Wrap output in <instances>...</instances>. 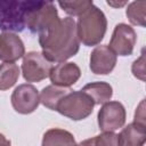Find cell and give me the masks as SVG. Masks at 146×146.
<instances>
[{
	"mask_svg": "<svg viewBox=\"0 0 146 146\" xmlns=\"http://www.w3.org/2000/svg\"><path fill=\"white\" fill-rule=\"evenodd\" d=\"M39 44L51 63L66 62L80 49L76 23L72 17H59L50 27L39 33Z\"/></svg>",
	"mask_w": 146,
	"mask_h": 146,
	"instance_id": "cell-1",
	"label": "cell"
},
{
	"mask_svg": "<svg viewBox=\"0 0 146 146\" xmlns=\"http://www.w3.org/2000/svg\"><path fill=\"white\" fill-rule=\"evenodd\" d=\"M107 30V18L103 10L92 5L79 16L76 31L80 42L87 47L97 46L104 39Z\"/></svg>",
	"mask_w": 146,
	"mask_h": 146,
	"instance_id": "cell-2",
	"label": "cell"
},
{
	"mask_svg": "<svg viewBox=\"0 0 146 146\" xmlns=\"http://www.w3.org/2000/svg\"><path fill=\"white\" fill-rule=\"evenodd\" d=\"M95 103L82 90H70L58 103L56 111L73 120L80 121L88 117L94 111Z\"/></svg>",
	"mask_w": 146,
	"mask_h": 146,
	"instance_id": "cell-3",
	"label": "cell"
},
{
	"mask_svg": "<svg viewBox=\"0 0 146 146\" xmlns=\"http://www.w3.org/2000/svg\"><path fill=\"white\" fill-rule=\"evenodd\" d=\"M59 19L58 11L52 2L30 1L25 17V27L32 33H41Z\"/></svg>",
	"mask_w": 146,
	"mask_h": 146,
	"instance_id": "cell-4",
	"label": "cell"
},
{
	"mask_svg": "<svg viewBox=\"0 0 146 146\" xmlns=\"http://www.w3.org/2000/svg\"><path fill=\"white\" fill-rule=\"evenodd\" d=\"M30 1L0 0V30L2 32H22Z\"/></svg>",
	"mask_w": 146,
	"mask_h": 146,
	"instance_id": "cell-5",
	"label": "cell"
},
{
	"mask_svg": "<svg viewBox=\"0 0 146 146\" xmlns=\"http://www.w3.org/2000/svg\"><path fill=\"white\" fill-rule=\"evenodd\" d=\"M52 67V63L42 51H30L23 56L22 74L27 82H40L47 79Z\"/></svg>",
	"mask_w": 146,
	"mask_h": 146,
	"instance_id": "cell-6",
	"label": "cell"
},
{
	"mask_svg": "<svg viewBox=\"0 0 146 146\" xmlns=\"http://www.w3.org/2000/svg\"><path fill=\"white\" fill-rule=\"evenodd\" d=\"M127 112L122 103L111 100L100 107L97 114L98 127L103 132H114L125 123Z\"/></svg>",
	"mask_w": 146,
	"mask_h": 146,
	"instance_id": "cell-7",
	"label": "cell"
},
{
	"mask_svg": "<svg viewBox=\"0 0 146 146\" xmlns=\"http://www.w3.org/2000/svg\"><path fill=\"white\" fill-rule=\"evenodd\" d=\"M13 108L19 114L33 113L40 104V94L31 83H23L15 88L10 97Z\"/></svg>",
	"mask_w": 146,
	"mask_h": 146,
	"instance_id": "cell-8",
	"label": "cell"
},
{
	"mask_svg": "<svg viewBox=\"0 0 146 146\" xmlns=\"http://www.w3.org/2000/svg\"><path fill=\"white\" fill-rule=\"evenodd\" d=\"M136 41L137 34L133 27L125 23H119L113 30L108 47L116 56H130L133 52Z\"/></svg>",
	"mask_w": 146,
	"mask_h": 146,
	"instance_id": "cell-9",
	"label": "cell"
},
{
	"mask_svg": "<svg viewBox=\"0 0 146 146\" xmlns=\"http://www.w3.org/2000/svg\"><path fill=\"white\" fill-rule=\"evenodd\" d=\"M116 59V55L110 49L107 44H100L91 51L89 67L95 74L107 75L114 70Z\"/></svg>",
	"mask_w": 146,
	"mask_h": 146,
	"instance_id": "cell-10",
	"label": "cell"
},
{
	"mask_svg": "<svg viewBox=\"0 0 146 146\" xmlns=\"http://www.w3.org/2000/svg\"><path fill=\"white\" fill-rule=\"evenodd\" d=\"M25 55V46L18 34L13 32L0 33V59L3 63H15Z\"/></svg>",
	"mask_w": 146,
	"mask_h": 146,
	"instance_id": "cell-11",
	"label": "cell"
},
{
	"mask_svg": "<svg viewBox=\"0 0 146 146\" xmlns=\"http://www.w3.org/2000/svg\"><path fill=\"white\" fill-rule=\"evenodd\" d=\"M81 76V70L75 63L64 62L58 63L50 71L49 78L54 86L62 88H70Z\"/></svg>",
	"mask_w": 146,
	"mask_h": 146,
	"instance_id": "cell-12",
	"label": "cell"
},
{
	"mask_svg": "<svg viewBox=\"0 0 146 146\" xmlns=\"http://www.w3.org/2000/svg\"><path fill=\"white\" fill-rule=\"evenodd\" d=\"M146 141L145 123L132 122L117 135V146H144Z\"/></svg>",
	"mask_w": 146,
	"mask_h": 146,
	"instance_id": "cell-13",
	"label": "cell"
},
{
	"mask_svg": "<svg viewBox=\"0 0 146 146\" xmlns=\"http://www.w3.org/2000/svg\"><path fill=\"white\" fill-rule=\"evenodd\" d=\"M82 91L86 92L95 103V105H100L110 102L113 96V88L110 83L104 81H96L86 84L82 88Z\"/></svg>",
	"mask_w": 146,
	"mask_h": 146,
	"instance_id": "cell-14",
	"label": "cell"
},
{
	"mask_svg": "<svg viewBox=\"0 0 146 146\" xmlns=\"http://www.w3.org/2000/svg\"><path fill=\"white\" fill-rule=\"evenodd\" d=\"M41 146H76V141L70 131L51 128L43 133Z\"/></svg>",
	"mask_w": 146,
	"mask_h": 146,
	"instance_id": "cell-15",
	"label": "cell"
},
{
	"mask_svg": "<svg viewBox=\"0 0 146 146\" xmlns=\"http://www.w3.org/2000/svg\"><path fill=\"white\" fill-rule=\"evenodd\" d=\"M70 90V88H62L54 84L47 86L40 92V103L44 107L51 111H56L58 103Z\"/></svg>",
	"mask_w": 146,
	"mask_h": 146,
	"instance_id": "cell-16",
	"label": "cell"
},
{
	"mask_svg": "<svg viewBox=\"0 0 146 146\" xmlns=\"http://www.w3.org/2000/svg\"><path fill=\"white\" fill-rule=\"evenodd\" d=\"M19 67L15 63L0 64V91H5L15 86L19 78Z\"/></svg>",
	"mask_w": 146,
	"mask_h": 146,
	"instance_id": "cell-17",
	"label": "cell"
},
{
	"mask_svg": "<svg viewBox=\"0 0 146 146\" xmlns=\"http://www.w3.org/2000/svg\"><path fill=\"white\" fill-rule=\"evenodd\" d=\"M146 1H132L125 9V15L132 25L145 27L146 25Z\"/></svg>",
	"mask_w": 146,
	"mask_h": 146,
	"instance_id": "cell-18",
	"label": "cell"
},
{
	"mask_svg": "<svg viewBox=\"0 0 146 146\" xmlns=\"http://www.w3.org/2000/svg\"><path fill=\"white\" fill-rule=\"evenodd\" d=\"M59 7L71 16H80L88 10L94 2L92 1H59Z\"/></svg>",
	"mask_w": 146,
	"mask_h": 146,
	"instance_id": "cell-19",
	"label": "cell"
},
{
	"mask_svg": "<svg viewBox=\"0 0 146 146\" xmlns=\"http://www.w3.org/2000/svg\"><path fill=\"white\" fill-rule=\"evenodd\" d=\"M95 146H117V135L114 132H103L94 137Z\"/></svg>",
	"mask_w": 146,
	"mask_h": 146,
	"instance_id": "cell-20",
	"label": "cell"
},
{
	"mask_svg": "<svg viewBox=\"0 0 146 146\" xmlns=\"http://www.w3.org/2000/svg\"><path fill=\"white\" fill-rule=\"evenodd\" d=\"M144 54H141V56L136 59L133 63H132V67H131V71L133 73V75L138 79H140L141 81L145 80V60H144Z\"/></svg>",
	"mask_w": 146,
	"mask_h": 146,
	"instance_id": "cell-21",
	"label": "cell"
},
{
	"mask_svg": "<svg viewBox=\"0 0 146 146\" xmlns=\"http://www.w3.org/2000/svg\"><path fill=\"white\" fill-rule=\"evenodd\" d=\"M76 146H95L94 137H92V138H89V139H84V140H82L81 143L76 144Z\"/></svg>",
	"mask_w": 146,
	"mask_h": 146,
	"instance_id": "cell-22",
	"label": "cell"
},
{
	"mask_svg": "<svg viewBox=\"0 0 146 146\" xmlns=\"http://www.w3.org/2000/svg\"><path fill=\"white\" fill-rule=\"evenodd\" d=\"M0 146H11V143L9 139L5 137V135L0 133Z\"/></svg>",
	"mask_w": 146,
	"mask_h": 146,
	"instance_id": "cell-23",
	"label": "cell"
},
{
	"mask_svg": "<svg viewBox=\"0 0 146 146\" xmlns=\"http://www.w3.org/2000/svg\"><path fill=\"white\" fill-rule=\"evenodd\" d=\"M127 2H121V3H113V2H111V1H107V5H110V6H113V7H120V6H123V5H125Z\"/></svg>",
	"mask_w": 146,
	"mask_h": 146,
	"instance_id": "cell-24",
	"label": "cell"
}]
</instances>
